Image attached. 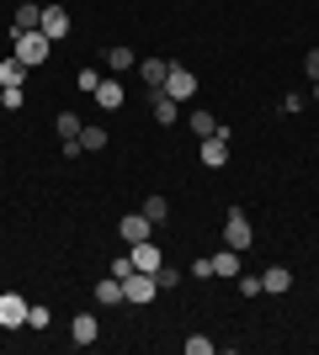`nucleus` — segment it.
Instances as JSON below:
<instances>
[{
  "instance_id": "nucleus-1",
  "label": "nucleus",
  "mask_w": 319,
  "mask_h": 355,
  "mask_svg": "<svg viewBox=\"0 0 319 355\" xmlns=\"http://www.w3.org/2000/svg\"><path fill=\"white\" fill-rule=\"evenodd\" d=\"M11 53H16V59H22V64H27V69H38V64H48V53H54V43H48V37H43V32H11Z\"/></svg>"
},
{
  "instance_id": "nucleus-2",
  "label": "nucleus",
  "mask_w": 319,
  "mask_h": 355,
  "mask_svg": "<svg viewBox=\"0 0 319 355\" xmlns=\"http://www.w3.org/2000/svg\"><path fill=\"white\" fill-rule=\"evenodd\" d=\"M224 244H229V250H250V244H256V228H250V218H245V212L240 207H234V212H229V218H224Z\"/></svg>"
},
{
  "instance_id": "nucleus-3",
  "label": "nucleus",
  "mask_w": 319,
  "mask_h": 355,
  "mask_svg": "<svg viewBox=\"0 0 319 355\" xmlns=\"http://www.w3.org/2000/svg\"><path fill=\"white\" fill-rule=\"evenodd\" d=\"M165 96H170V101H192V96H197V74L181 69V64H170V74H165Z\"/></svg>"
},
{
  "instance_id": "nucleus-4",
  "label": "nucleus",
  "mask_w": 319,
  "mask_h": 355,
  "mask_svg": "<svg viewBox=\"0 0 319 355\" xmlns=\"http://www.w3.org/2000/svg\"><path fill=\"white\" fill-rule=\"evenodd\" d=\"M38 32H43L48 43H64V37H69V11H64V6H43V21H38Z\"/></svg>"
},
{
  "instance_id": "nucleus-5",
  "label": "nucleus",
  "mask_w": 319,
  "mask_h": 355,
  "mask_svg": "<svg viewBox=\"0 0 319 355\" xmlns=\"http://www.w3.org/2000/svg\"><path fill=\"white\" fill-rule=\"evenodd\" d=\"M154 292H160V282H154L149 270H133L122 282V302H154Z\"/></svg>"
},
{
  "instance_id": "nucleus-6",
  "label": "nucleus",
  "mask_w": 319,
  "mask_h": 355,
  "mask_svg": "<svg viewBox=\"0 0 319 355\" xmlns=\"http://www.w3.org/2000/svg\"><path fill=\"white\" fill-rule=\"evenodd\" d=\"M27 308H32V302L22 292H6V297H0V329H22V324H27Z\"/></svg>"
},
{
  "instance_id": "nucleus-7",
  "label": "nucleus",
  "mask_w": 319,
  "mask_h": 355,
  "mask_svg": "<svg viewBox=\"0 0 319 355\" xmlns=\"http://www.w3.org/2000/svg\"><path fill=\"white\" fill-rule=\"evenodd\" d=\"M149 234H154V223L144 218V212H128V218H117V239H122V244H144Z\"/></svg>"
},
{
  "instance_id": "nucleus-8",
  "label": "nucleus",
  "mask_w": 319,
  "mask_h": 355,
  "mask_svg": "<svg viewBox=\"0 0 319 355\" xmlns=\"http://www.w3.org/2000/svg\"><path fill=\"white\" fill-rule=\"evenodd\" d=\"M202 164H208V170H224L229 164V128H218L213 138H202Z\"/></svg>"
},
{
  "instance_id": "nucleus-9",
  "label": "nucleus",
  "mask_w": 319,
  "mask_h": 355,
  "mask_svg": "<svg viewBox=\"0 0 319 355\" xmlns=\"http://www.w3.org/2000/svg\"><path fill=\"white\" fill-rule=\"evenodd\" d=\"M69 340H75V345H96V340H101L96 313H75V318H69Z\"/></svg>"
},
{
  "instance_id": "nucleus-10",
  "label": "nucleus",
  "mask_w": 319,
  "mask_h": 355,
  "mask_svg": "<svg viewBox=\"0 0 319 355\" xmlns=\"http://www.w3.org/2000/svg\"><path fill=\"white\" fill-rule=\"evenodd\" d=\"M128 254H133V270H149V276H154V270H160V266H165V254H160V244H154V239H144V244H133V250H128Z\"/></svg>"
},
{
  "instance_id": "nucleus-11",
  "label": "nucleus",
  "mask_w": 319,
  "mask_h": 355,
  "mask_svg": "<svg viewBox=\"0 0 319 355\" xmlns=\"http://www.w3.org/2000/svg\"><path fill=\"white\" fill-rule=\"evenodd\" d=\"M240 270H245V254H240V250H229V244H224V250L213 254V276H224V282H234Z\"/></svg>"
},
{
  "instance_id": "nucleus-12",
  "label": "nucleus",
  "mask_w": 319,
  "mask_h": 355,
  "mask_svg": "<svg viewBox=\"0 0 319 355\" xmlns=\"http://www.w3.org/2000/svg\"><path fill=\"white\" fill-rule=\"evenodd\" d=\"M38 21H43V6H38V0H22L16 16H11V32H38Z\"/></svg>"
},
{
  "instance_id": "nucleus-13",
  "label": "nucleus",
  "mask_w": 319,
  "mask_h": 355,
  "mask_svg": "<svg viewBox=\"0 0 319 355\" xmlns=\"http://www.w3.org/2000/svg\"><path fill=\"white\" fill-rule=\"evenodd\" d=\"M165 74H170V64H165V59H138V80H144L149 90L165 85Z\"/></svg>"
},
{
  "instance_id": "nucleus-14",
  "label": "nucleus",
  "mask_w": 319,
  "mask_h": 355,
  "mask_svg": "<svg viewBox=\"0 0 319 355\" xmlns=\"http://www.w3.org/2000/svg\"><path fill=\"white\" fill-rule=\"evenodd\" d=\"M261 286H266V297H282L293 286V270L288 266H272V270H261Z\"/></svg>"
},
{
  "instance_id": "nucleus-15",
  "label": "nucleus",
  "mask_w": 319,
  "mask_h": 355,
  "mask_svg": "<svg viewBox=\"0 0 319 355\" xmlns=\"http://www.w3.org/2000/svg\"><path fill=\"white\" fill-rule=\"evenodd\" d=\"M149 106H154V117H160V122H176V117H181V101H170V96H165V85H160V90H149Z\"/></svg>"
},
{
  "instance_id": "nucleus-16",
  "label": "nucleus",
  "mask_w": 319,
  "mask_h": 355,
  "mask_svg": "<svg viewBox=\"0 0 319 355\" xmlns=\"http://www.w3.org/2000/svg\"><path fill=\"white\" fill-rule=\"evenodd\" d=\"M106 69H112V74H122V69H138V59H133V48H122V43H112V48H106Z\"/></svg>"
},
{
  "instance_id": "nucleus-17",
  "label": "nucleus",
  "mask_w": 319,
  "mask_h": 355,
  "mask_svg": "<svg viewBox=\"0 0 319 355\" xmlns=\"http://www.w3.org/2000/svg\"><path fill=\"white\" fill-rule=\"evenodd\" d=\"M96 106H101V112H117L122 106V85L117 80H101V85H96Z\"/></svg>"
},
{
  "instance_id": "nucleus-18",
  "label": "nucleus",
  "mask_w": 319,
  "mask_h": 355,
  "mask_svg": "<svg viewBox=\"0 0 319 355\" xmlns=\"http://www.w3.org/2000/svg\"><path fill=\"white\" fill-rule=\"evenodd\" d=\"M0 85H27V64L16 59V53H11V59H0Z\"/></svg>"
},
{
  "instance_id": "nucleus-19",
  "label": "nucleus",
  "mask_w": 319,
  "mask_h": 355,
  "mask_svg": "<svg viewBox=\"0 0 319 355\" xmlns=\"http://www.w3.org/2000/svg\"><path fill=\"white\" fill-rule=\"evenodd\" d=\"M96 302H101V308H117V302H122V282H117V276H106V282L101 286H96Z\"/></svg>"
},
{
  "instance_id": "nucleus-20",
  "label": "nucleus",
  "mask_w": 319,
  "mask_h": 355,
  "mask_svg": "<svg viewBox=\"0 0 319 355\" xmlns=\"http://www.w3.org/2000/svg\"><path fill=\"white\" fill-rule=\"evenodd\" d=\"M138 212H144V218H149L154 228H165V218H170V202H165V196H149V202H144Z\"/></svg>"
},
{
  "instance_id": "nucleus-21",
  "label": "nucleus",
  "mask_w": 319,
  "mask_h": 355,
  "mask_svg": "<svg viewBox=\"0 0 319 355\" xmlns=\"http://www.w3.org/2000/svg\"><path fill=\"white\" fill-rule=\"evenodd\" d=\"M96 148H106V128H80V154H96Z\"/></svg>"
},
{
  "instance_id": "nucleus-22",
  "label": "nucleus",
  "mask_w": 319,
  "mask_h": 355,
  "mask_svg": "<svg viewBox=\"0 0 319 355\" xmlns=\"http://www.w3.org/2000/svg\"><path fill=\"white\" fill-rule=\"evenodd\" d=\"M218 128H224V122L213 117V112H192V133H197V138H213Z\"/></svg>"
},
{
  "instance_id": "nucleus-23",
  "label": "nucleus",
  "mask_w": 319,
  "mask_h": 355,
  "mask_svg": "<svg viewBox=\"0 0 319 355\" xmlns=\"http://www.w3.org/2000/svg\"><path fill=\"white\" fill-rule=\"evenodd\" d=\"M0 106H6V112H22V106H27V90L22 85H0Z\"/></svg>"
},
{
  "instance_id": "nucleus-24",
  "label": "nucleus",
  "mask_w": 319,
  "mask_h": 355,
  "mask_svg": "<svg viewBox=\"0 0 319 355\" xmlns=\"http://www.w3.org/2000/svg\"><path fill=\"white\" fill-rule=\"evenodd\" d=\"M54 128H59V138L69 144V138H80V128H85V122H80L75 112H59V122H54Z\"/></svg>"
},
{
  "instance_id": "nucleus-25",
  "label": "nucleus",
  "mask_w": 319,
  "mask_h": 355,
  "mask_svg": "<svg viewBox=\"0 0 319 355\" xmlns=\"http://www.w3.org/2000/svg\"><path fill=\"white\" fill-rule=\"evenodd\" d=\"M154 282H160V292H170V286H181V270H176V266H160V270H154Z\"/></svg>"
},
{
  "instance_id": "nucleus-26",
  "label": "nucleus",
  "mask_w": 319,
  "mask_h": 355,
  "mask_svg": "<svg viewBox=\"0 0 319 355\" xmlns=\"http://www.w3.org/2000/svg\"><path fill=\"white\" fill-rule=\"evenodd\" d=\"M234 282H240V297H261V292H266V286H261V276H245V270L234 276Z\"/></svg>"
},
{
  "instance_id": "nucleus-27",
  "label": "nucleus",
  "mask_w": 319,
  "mask_h": 355,
  "mask_svg": "<svg viewBox=\"0 0 319 355\" xmlns=\"http://www.w3.org/2000/svg\"><path fill=\"white\" fill-rule=\"evenodd\" d=\"M112 276L128 282V276H133V254H112Z\"/></svg>"
},
{
  "instance_id": "nucleus-28",
  "label": "nucleus",
  "mask_w": 319,
  "mask_h": 355,
  "mask_svg": "<svg viewBox=\"0 0 319 355\" xmlns=\"http://www.w3.org/2000/svg\"><path fill=\"white\" fill-rule=\"evenodd\" d=\"M48 318H54V313H48L43 302H32V308H27V324H32V329H48Z\"/></svg>"
},
{
  "instance_id": "nucleus-29",
  "label": "nucleus",
  "mask_w": 319,
  "mask_h": 355,
  "mask_svg": "<svg viewBox=\"0 0 319 355\" xmlns=\"http://www.w3.org/2000/svg\"><path fill=\"white\" fill-rule=\"evenodd\" d=\"M192 276H197V282H213V254H197V260H192Z\"/></svg>"
},
{
  "instance_id": "nucleus-30",
  "label": "nucleus",
  "mask_w": 319,
  "mask_h": 355,
  "mask_svg": "<svg viewBox=\"0 0 319 355\" xmlns=\"http://www.w3.org/2000/svg\"><path fill=\"white\" fill-rule=\"evenodd\" d=\"M96 85H101V74H96V69H80L75 74V90H91V96H96Z\"/></svg>"
},
{
  "instance_id": "nucleus-31",
  "label": "nucleus",
  "mask_w": 319,
  "mask_h": 355,
  "mask_svg": "<svg viewBox=\"0 0 319 355\" xmlns=\"http://www.w3.org/2000/svg\"><path fill=\"white\" fill-rule=\"evenodd\" d=\"M213 350V340H202V334H192V340H186V355H208Z\"/></svg>"
},
{
  "instance_id": "nucleus-32",
  "label": "nucleus",
  "mask_w": 319,
  "mask_h": 355,
  "mask_svg": "<svg viewBox=\"0 0 319 355\" xmlns=\"http://www.w3.org/2000/svg\"><path fill=\"white\" fill-rule=\"evenodd\" d=\"M304 74H309V80H319V48H309V53H304Z\"/></svg>"
},
{
  "instance_id": "nucleus-33",
  "label": "nucleus",
  "mask_w": 319,
  "mask_h": 355,
  "mask_svg": "<svg viewBox=\"0 0 319 355\" xmlns=\"http://www.w3.org/2000/svg\"><path fill=\"white\" fill-rule=\"evenodd\" d=\"M304 101H309V96H298V90H288V101H282V112H288V117H293V112H304Z\"/></svg>"
},
{
  "instance_id": "nucleus-34",
  "label": "nucleus",
  "mask_w": 319,
  "mask_h": 355,
  "mask_svg": "<svg viewBox=\"0 0 319 355\" xmlns=\"http://www.w3.org/2000/svg\"><path fill=\"white\" fill-rule=\"evenodd\" d=\"M309 96H314V101H319V80H314V90H309Z\"/></svg>"
}]
</instances>
